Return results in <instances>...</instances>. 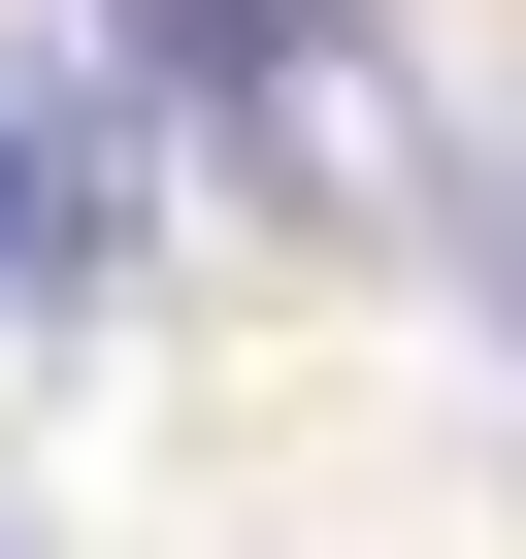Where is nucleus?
I'll return each mask as SVG.
<instances>
[{
    "label": "nucleus",
    "instance_id": "obj_1",
    "mask_svg": "<svg viewBox=\"0 0 526 559\" xmlns=\"http://www.w3.org/2000/svg\"><path fill=\"white\" fill-rule=\"evenodd\" d=\"M99 230H132V132L99 99H0V263H99Z\"/></svg>",
    "mask_w": 526,
    "mask_h": 559
},
{
    "label": "nucleus",
    "instance_id": "obj_2",
    "mask_svg": "<svg viewBox=\"0 0 526 559\" xmlns=\"http://www.w3.org/2000/svg\"><path fill=\"white\" fill-rule=\"evenodd\" d=\"M493 263H526V230H493Z\"/></svg>",
    "mask_w": 526,
    "mask_h": 559
}]
</instances>
